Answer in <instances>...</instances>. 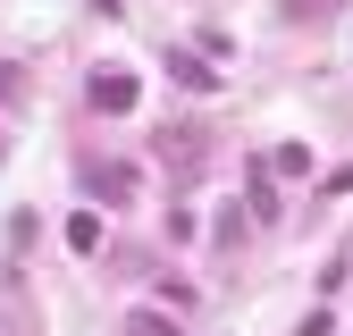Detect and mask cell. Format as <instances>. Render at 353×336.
Returning <instances> with one entry per match:
<instances>
[{
  "label": "cell",
  "instance_id": "1",
  "mask_svg": "<svg viewBox=\"0 0 353 336\" xmlns=\"http://www.w3.org/2000/svg\"><path fill=\"white\" fill-rule=\"evenodd\" d=\"M152 151H160L168 168H202V126H168V135H160Z\"/></svg>",
  "mask_w": 353,
  "mask_h": 336
},
{
  "label": "cell",
  "instance_id": "2",
  "mask_svg": "<svg viewBox=\"0 0 353 336\" xmlns=\"http://www.w3.org/2000/svg\"><path fill=\"white\" fill-rule=\"evenodd\" d=\"M93 109H135V76L101 67V76H93Z\"/></svg>",
  "mask_w": 353,
  "mask_h": 336
},
{
  "label": "cell",
  "instance_id": "3",
  "mask_svg": "<svg viewBox=\"0 0 353 336\" xmlns=\"http://www.w3.org/2000/svg\"><path fill=\"white\" fill-rule=\"evenodd\" d=\"M84 177H93V193H110V202L135 193V168H118V160H110V168H84Z\"/></svg>",
  "mask_w": 353,
  "mask_h": 336
},
{
  "label": "cell",
  "instance_id": "4",
  "mask_svg": "<svg viewBox=\"0 0 353 336\" xmlns=\"http://www.w3.org/2000/svg\"><path fill=\"white\" fill-rule=\"evenodd\" d=\"M68 252H101V210H76L68 219Z\"/></svg>",
  "mask_w": 353,
  "mask_h": 336
},
{
  "label": "cell",
  "instance_id": "5",
  "mask_svg": "<svg viewBox=\"0 0 353 336\" xmlns=\"http://www.w3.org/2000/svg\"><path fill=\"white\" fill-rule=\"evenodd\" d=\"M168 76L194 84V93H210V84H219V67H202V59H185V51H168Z\"/></svg>",
  "mask_w": 353,
  "mask_h": 336
},
{
  "label": "cell",
  "instance_id": "6",
  "mask_svg": "<svg viewBox=\"0 0 353 336\" xmlns=\"http://www.w3.org/2000/svg\"><path fill=\"white\" fill-rule=\"evenodd\" d=\"M286 17H294V25H328V17H336V0H286Z\"/></svg>",
  "mask_w": 353,
  "mask_h": 336
},
{
  "label": "cell",
  "instance_id": "7",
  "mask_svg": "<svg viewBox=\"0 0 353 336\" xmlns=\"http://www.w3.org/2000/svg\"><path fill=\"white\" fill-rule=\"evenodd\" d=\"M270 168H278V177H303V168H312V151H303V143H278Z\"/></svg>",
  "mask_w": 353,
  "mask_h": 336
},
{
  "label": "cell",
  "instance_id": "8",
  "mask_svg": "<svg viewBox=\"0 0 353 336\" xmlns=\"http://www.w3.org/2000/svg\"><path fill=\"white\" fill-rule=\"evenodd\" d=\"M118 336H176V328H168L160 311H126V328H118Z\"/></svg>",
  "mask_w": 353,
  "mask_h": 336
},
{
  "label": "cell",
  "instance_id": "9",
  "mask_svg": "<svg viewBox=\"0 0 353 336\" xmlns=\"http://www.w3.org/2000/svg\"><path fill=\"white\" fill-rule=\"evenodd\" d=\"M294 336H336V319H328V311H312V319H303Z\"/></svg>",
  "mask_w": 353,
  "mask_h": 336
},
{
  "label": "cell",
  "instance_id": "10",
  "mask_svg": "<svg viewBox=\"0 0 353 336\" xmlns=\"http://www.w3.org/2000/svg\"><path fill=\"white\" fill-rule=\"evenodd\" d=\"M93 9H101V17H118V0H93Z\"/></svg>",
  "mask_w": 353,
  "mask_h": 336
}]
</instances>
